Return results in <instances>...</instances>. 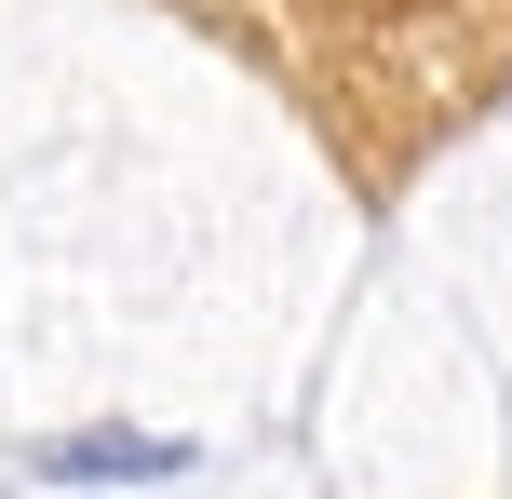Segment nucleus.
I'll return each mask as SVG.
<instances>
[{"label": "nucleus", "instance_id": "nucleus-1", "mask_svg": "<svg viewBox=\"0 0 512 499\" xmlns=\"http://www.w3.org/2000/svg\"><path fill=\"white\" fill-rule=\"evenodd\" d=\"M176 446H122V432H95V446H54V473H162Z\"/></svg>", "mask_w": 512, "mask_h": 499}]
</instances>
